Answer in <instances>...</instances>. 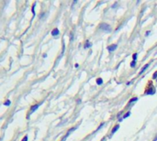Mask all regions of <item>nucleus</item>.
Here are the masks:
<instances>
[{
  "label": "nucleus",
  "instance_id": "nucleus-1",
  "mask_svg": "<svg viewBox=\"0 0 157 141\" xmlns=\"http://www.w3.org/2000/svg\"><path fill=\"white\" fill-rule=\"evenodd\" d=\"M99 29L103 31H106V32H110L111 31V28L110 26L107 24V23H102L100 26H99Z\"/></svg>",
  "mask_w": 157,
  "mask_h": 141
},
{
  "label": "nucleus",
  "instance_id": "nucleus-2",
  "mask_svg": "<svg viewBox=\"0 0 157 141\" xmlns=\"http://www.w3.org/2000/svg\"><path fill=\"white\" fill-rule=\"evenodd\" d=\"M117 48H118V45L117 44H113V45H110V46L107 47V50L110 51V52H112V51H114Z\"/></svg>",
  "mask_w": 157,
  "mask_h": 141
},
{
  "label": "nucleus",
  "instance_id": "nucleus-3",
  "mask_svg": "<svg viewBox=\"0 0 157 141\" xmlns=\"http://www.w3.org/2000/svg\"><path fill=\"white\" fill-rule=\"evenodd\" d=\"M40 105H41V104H38V105H35V106H31V108H30V113L32 114V113H33L34 111H36V110H37V109L39 108Z\"/></svg>",
  "mask_w": 157,
  "mask_h": 141
},
{
  "label": "nucleus",
  "instance_id": "nucleus-4",
  "mask_svg": "<svg viewBox=\"0 0 157 141\" xmlns=\"http://www.w3.org/2000/svg\"><path fill=\"white\" fill-rule=\"evenodd\" d=\"M59 34H60V31H59L58 29H54V30L52 31V35H53V36H58Z\"/></svg>",
  "mask_w": 157,
  "mask_h": 141
},
{
  "label": "nucleus",
  "instance_id": "nucleus-5",
  "mask_svg": "<svg viewBox=\"0 0 157 141\" xmlns=\"http://www.w3.org/2000/svg\"><path fill=\"white\" fill-rule=\"evenodd\" d=\"M149 66H150V64H149V63L145 64V65H144V67H143V68H142V69L141 70V72H140V74H141V73H142V72H143L144 71H145V70H146V69H147V68H148Z\"/></svg>",
  "mask_w": 157,
  "mask_h": 141
},
{
  "label": "nucleus",
  "instance_id": "nucleus-6",
  "mask_svg": "<svg viewBox=\"0 0 157 141\" xmlns=\"http://www.w3.org/2000/svg\"><path fill=\"white\" fill-rule=\"evenodd\" d=\"M147 94H155V90L153 88H151V90H149V91L146 92Z\"/></svg>",
  "mask_w": 157,
  "mask_h": 141
},
{
  "label": "nucleus",
  "instance_id": "nucleus-7",
  "mask_svg": "<svg viewBox=\"0 0 157 141\" xmlns=\"http://www.w3.org/2000/svg\"><path fill=\"white\" fill-rule=\"evenodd\" d=\"M118 128H119V125H117L116 126H114V128H113V129H112V131H111V135H113L118 129Z\"/></svg>",
  "mask_w": 157,
  "mask_h": 141
},
{
  "label": "nucleus",
  "instance_id": "nucleus-8",
  "mask_svg": "<svg viewBox=\"0 0 157 141\" xmlns=\"http://www.w3.org/2000/svg\"><path fill=\"white\" fill-rule=\"evenodd\" d=\"M137 100H138V98H137V97H133V98H131V99L129 101V105H130L131 103H133V102H136Z\"/></svg>",
  "mask_w": 157,
  "mask_h": 141
},
{
  "label": "nucleus",
  "instance_id": "nucleus-9",
  "mask_svg": "<svg viewBox=\"0 0 157 141\" xmlns=\"http://www.w3.org/2000/svg\"><path fill=\"white\" fill-rule=\"evenodd\" d=\"M96 83H98V85H101L103 83V80L101 78H98V79H96Z\"/></svg>",
  "mask_w": 157,
  "mask_h": 141
},
{
  "label": "nucleus",
  "instance_id": "nucleus-10",
  "mask_svg": "<svg viewBox=\"0 0 157 141\" xmlns=\"http://www.w3.org/2000/svg\"><path fill=\"white\" fill-rule=\"evenodd\" d=\"M91 46H92V44L89 43V41H87V43H86V45H84V49H87V48H89V47H91Z\"/></svg>",
  "mask_w": 157,
  "mask_h": 141
},
{
  "label": "nucleus",
  "instance_id": "nucleus-11",
  "mask_svg": "<svg viewBox=\"0 0 157 141\" xmlns=\"http://www.w3.org/2000/svg\"><path fill=\"white\" fill-rule=\"evenodd\" d=\"M135 66H136V61H132L130 62V67L133 68V67H135Z\"/></svg>",
  "mask_w": 157,
  "mask_h": 141
},
{
  "label": "nucleus",
  "instance_id": "nucleus-12",
  "mask_svg": "<svg viewBox=\"0 0 157 141\" xmlns=\"http://www.w3.org/2000/svg\"><path fill=\"white\" fill-rule=\"evenodd\" d=\"M10 104H11L10 100H7V101H6V102L4 103V105H5L6 106H10Z\"/></svg>",
  "mask_w": 157,
  "mask_h": 141
},
{
  "label": "nucleus",
  "instance_id": "nucleus-13",
  "mask_svg": "<svg viewBox=\"0 0 157 141\" xmlns=\"http://www.w3.org/2000/svg\"><path fill=\"white\" fill-rule=\"evenodd\" d=\"M130 115V112H128V113H126L124 115H123V118H127V117H129Z\"/></svg>",
  "mask_w": 157,
  "mask_h": 141
},
{
  "label": "nucleus",
  "instance_id": "nucleus-14",
  "mask_svg": "<svg viewBox=\"0 0 157 141\" xmlns=\"http://www.w3.org/2000/svg\"><path fill=\"white\" fill-rule=\"evenodd\" d=\"M137 56H138L137 53H134V54H133V56H132V58H133V61H136V60H137Z\"/></svg>",
  "mask_w": 157,
  "mask_h": 141
},
{
  "label": "nucleus",
  "instance_id": "nucleus-15",
  "mask_svg": "<svg viewBox=\"0 0 157 141\" xmlns=\"http://www.w3.org/2000/svg\"><path fill=\"white\" fill-rule=\"evenodd\" d=\"M153 79H156V78H157V72H154V74L153 75Z\"/></svg>",
  "mask_w": 157,
  "mask_h": 141
},
{
  "label": "nucleus",
  "instance_id": "nucleus-16",
  "mask_svg": "<svg viewBox=\"0 0 157 141\" xmlns=\"http://www.w3.org/2000/svg\"><path fill=\"white\" fill-rule=\"evenodd\" d=\"M22 141H28V136H25L23 137V139H22Z\"/></svg>",
  "mask_w": 157,
  "mask_h": 141
},
{
  "label": "nucleus",
  "instance_id": "nucleus-17",
  "mask_svg": "<svg viewBox=\"0 0 157 141\" xmlns=\"http://www.w3.org/2000/svg\"><path fill=\"white\" fill-rule=\"evenodd\" d=\"M150 33H151V32H150V31H147V32H146V33H145V36H146V37H147V36H148V35H150Z\"/></svg>",
  "mask_w": 157,
  "mask_h": 141
},
{
  "label": "nucleus",
  "instance_id": "nucleus-18",
  "mask_svg": "<svg viewBox=\"0 0 157 141\" xmlns=\"http://www.w3.org/2000/svg\"><path fill=\"white\" fill-rule=\"evenodd\" d=\"M75 67H76V68H78V63H76V64Z\"/></svg>",
  "mask_w": 157,
  "mask_h": 141
},
{
  "label": "nucleus",
  "instance_id": "nucleus-19",
  "mask_svg": "<svg viewBox=\"0 0 157 141\" xmlns=\"http://www.w3.org/2000/svg\"><path fill=\"white\" fill-rule=\"evenodd\" d=\"M156 140H157V137H155V138L153 139V141H156Z\"/></svg>",
  "mask_w": 157,
  "mask_h": 141
},
{
  "label": "nucleus",
  "instance_id": "nucleus-20",
  "mask_svg": "<svg viewBox=\"0 0 157 141\" xmlns=\"http://www.w3.org/2000/svg\"><path fill=\"white\" fill-rule=\"evenodd\" d=\"M156 82H157V80H156Z\"/></svg>",
  "mask_w": 157,
  "mask_h": 141
}]
</instances>
